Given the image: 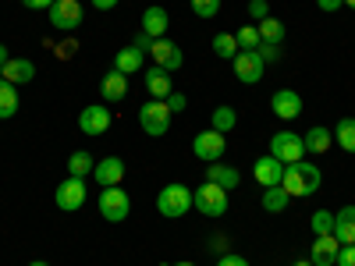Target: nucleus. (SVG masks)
Masks as SVG:
<instances>
[{"mask_svg":"<svg viewBox=\"0 0 355 266\" xmlns=\"http://www.w3.org/2000/svg\"><path fill=\"white\" fill-rule=\"evenodd\" d=\"M53 202H57V210H64V213H75L85 206V177H64L61 185H57L53 192Z\"/></svg>","mask_w":355,"mask_h":266,"instance_id":"obj_8","label":"nucleus"},{"mask_svg":"<svg viewBox=\"0 0 355 266\" xmlns=\"http://www.w3.org/2000/svg\"><path fill=\"white\" fill-rule=\"evenodd\" d=\"M96 210H100V217H103L107 224H121V220H128V213H132V199H128V192H125L121 185H110V188L100 192Z\"/></svg>","mask_w":355,"mask_h":266,"instance_id":"obj_3","label":"nucleus"},{"mask_svg":"<svg viewBox=\"0 0 355 266\" xmlns=\"http://www.w3.org/2000/svg\"><path fill=\"white\" fill-rule=\"evenodd\" d=\"M334 266H355V245H341L338 252V263Z\"/></svg>","mask_w":355,"mask_h":266,"instance_id":"obj_37","label":"nucleus"},{"mask_svg":"<svg viewBox=\"0 0 355 266\" xmlns=\"http://www.w3.org/2000/svg\"><path fill=\"white\" fill-rule=\"evenodd\" d=\"M139 128L150 135V139L167 135V128H171V107L164 100H146L139 107Z\"/></svg>","mask_w":355,"mask_h":266,"instance_id":"obj_5","label":"nucleus"},{"mask_svg":"<svg viewBox=\"0 0 355 266\" xmlns=\"http://www.w3.org/2000/svg\"><path fill=\"white\" fill-rule=\"evenodd\" d=\"M93 167H96V160L89 157L85 150L71 153V160H68V174H71V177H85V174H93Z\"/></svg>","mask_w":355,"mask_h":266,"instance_id":"obj_31","label":"nucleus"},{"mask_svg":"<svg viewBox=\"0 0 355 266\" xmlns=\"http://www.w3.org/2000/svg\"><path fill=\"white\" fill-rule=\"evenodd\" d=\"M171 266H196V263H171Z\"/></svg>","mask_w":355,"mask_h":266,"instance_id":"obj_47","label":"nucleus"},{"mask_svg":"<svg viewBox=\"0 0 355 266\" xmlns=\"http://www.w3.org/2000/svg\"><path fill=\"white\" fill-rule=\"evenodd\" d=\"M114 68L121 71V75H135L146 68V53L139 46H125V50H117L114 53Z\"/></svg>","mask_w":355,"mask_h":266,"instance_id":"obj_22","label":"nucleus"},{"mask_svg":"<svg viewBox=\"0 0 355 266\" xmlns=\"http://www.w3.org/2000/svg\"><path fill=\"white\" fill-rule=\"evenodd\" d=\"M167 25H171V15H167V8H160V4H150L142 11V33L150 36V39H164L167 36Z\"/></svg>","mask_w":355,"mask_h":266,"instance_id":"obj_18","label":"nucleus"},{"mask_svg":"<svg viewBox=\"0 0 355 266\" xmlns=\"http://www.w3.org/2000/svg\"><path fill=\"white\" fill-rule=\"evenodd\" d=\"M192 11H196V18H217V11H220V0H192Z\"/></svg>","mask_w":355,"mask_h":266,"instance_id":"obj_34","label":"nucleus"},{"mask_svg":"<svg viewBox=\"0 0 355 266\" xmlns=\"http://www.w3.org/2000/svg\"><path fill=\"white\" fill-rule=\"evenodd\" d=\"M288 202H291V195H288L281 185H277V188H263V210H266V213H284Z\"/></svg>","mask_w":355,"mask_h":266,"instance_id":"obj_28","label":"nucleus"},{"mask_svg":"<svg viewBox=\"0 0 355 266\" xmlns=\"http://www.w3.org/2000/svg\"><path fill=\"white\" fill-rule=\"evenodd\" d=\"M334 142L345 153H355V117H341V121L334 125Z\"/></svg>","mask_w":355,"mask_h":266,"instance_id":"obj_27","label":"nucleus"},{"mask_svg":"<svg viewBox=\"0 0 355 266\" xmlns=\"http://www.w3.org/2000/svg\"><path fill=\"white\" fill-rule=\"evenodd\" d=\"M0 78H8L11 85H25L36 78V64L25 61V57H8V64L0 68Z\"/></svg>","mask_w":355,"mask_h":266,"instance_id":"obj_19","label":"nucleus"},{"mask_svg":"<svg viewBox=\"0 0 355 266\" xmlns=\"http://www.w3.org/2000/svg\"><path fill=\"white\" fill-rule=\"evenodd\" d=\"M214 53L220 57V61H234V57H239V39H234V33H217L214 36Z\"/></svg>","mask_w":355,"mask_h":266,"instance_id":"obj_29","label":"nucleus"},{"mask_svg":"<svg viewBox=\"0 0 355 266\" xmlns=\"http://www.w3.org/2000/svg\"><path fill=\"white\" fill-rule=\"evenodd\" d=\"M302 145H306V153H327L331 145H334V132L323 128V125H316V128H309V132L302 135Z\"/></svg>","mask_w":355,"mask_h":266,"instance_id":"obj_24","label":"nucleus"},{"mask_svg":"<svg viewBox=\"0 0 355 266\" xmlns=\"http://www.w3.org/2000/svg\"><path fill=\"white\" fill-rule=\"evenodd\" d=\"M309 227H313V234H331V231H334V213L316 210V213L309 217Z\"/></svg>","mask_w":355,"mask_h":266,"instance_id":"obj_33","label":"nucleus"},{"mask_svg":"<svg viewBox=\"0 0 355 266\" xmlns=\"http://www.w3.org/2000/svg\"><path fill=\"white\" fill-rule=\"evenodd\" d=\"M320 181H323L320 167H316V163H306V160H299V163H288V167H284L281 188H284L288 195H295V199H306V195L320 192Z\"/></svg>","mask_w":355,"mask_h":266,"instance_id":"obj_1","label":"nucleus"},{"mask_svg":"<svg viewBox=\"0 0 355 266\" xmlns=\"http://www.w3.org/2000/svg\"><path fill=\"white\" fill-rule=\"evenodd\" d=\"M345 4H348V8H352V11H355V0H345Z\"/></svg>","mask_w":355,"mask_h":266,"instance_id":"obj_48","label":"nucleus"},{"mask_svg":"<svg viewBox=\"0 0 355 266\" xmlns=\"http://www.w3.org/2000/svg\"><path fill=\"white\" fill-rule=\"evenodd\" d=\"M142 82H146V93H150V100H167L174 93V82H171V71L164 68H142Z\"/></svg>","mask_w":355,"mask_h":266,"instance_id":"obj_14","label":"nucleus"},{"mask_svg":"<svg viewBox=\"0 0 355 266\" xmlns=\"http://www.w3.org/2000/svg\"><path fill=\"white\" fill-rule=\"evenodd\" d=\"M57 57H61V61H71V57L78 53V43L75 39H61V43H57V50H53Z\"/></svg>","mask_w":355,"mask_h":266,"instance_id":"obj_36","label":"nucleus"},{"mask_svg":"<svg viewBox=\"0 0 355 266\" xmlns=\"http://www.w3.org/2000/svg\"><path fill=\"white\" fill-rule=\"evenodd\" d=\"M21 4H25L28 11H50V8L57 4V0H21Z\"/></svg>","mask_w":355,"mask_h":266,"instance_id":"obj_40","label":"nucleus"},{"mask_svg":"<svg viewBox=\"0 0 355 266\" xmlns=\"http://www.w3.org/2000/svg\"><path fill=\"white\" fill-rule=\"evenodd\" d=\"M270 107H274V114L281 117V121H295V117L302 114V96L295 93V89H277V93L270 96Z\"/></svg>","mask_w":355,"mask_h":266,"instance_id":"obj_17","label":"nucleus"},{"mask_svg":"<svg viewBox=\"0 0 355 266\" xmlns=\"http://www.w3.org/2000/svg\"><path fill=\"white\" fill-rule=\"evenodd\" d=\"M256 28H259V39H263V43H270V46H281V43H284V21L263 18V21H256Z\"/></svg>","mask_w":355,"mask_h":266,"instance_id":"obj_26","label":"nucleus"},{"mask_svg":"<svg viewBox=\"0 0 355 266\" xmlns=\"http://www.w3.org/2000/svg\"><path fill=\"white\" fill-rule=\"evenodd\" d=\"M291 266H313V263L309 259H299V263H291Z\"/></svg>","mask_w":355,"mask_h":266,"instance_id":"obj_45","label":"nucleus"},{"mask_svg":"<svg viewBox=\"0 0 355 266\" xmlns=\"http://www.w3.org/2000/svg\"><path fill=\"white\" fill-rule=\"evenodd\" d=\"M15 114H18V89L8 78H0V121H8Z\"/></svg>","mask_w":355,"mask_h":266,"instance_id":"obj_25","label":"nucleus"},{"mask_svg":"<svg viewBox=\"0 0 355 266\" xmlns=\"http://www.w3.org/2000/svg\"><path fill=\"white\" fill-rule=\"evenodd\" d=\"M270 157H277L284 167H288V163H299V160L306 157L302 135H295V132H274V135H270Z\"/></svg>","mask_w":355,"mask_h":266,"instance_id":"obj_7","label":"nucleus"},{"mask_svg":"<svg viewBox=\"0 0 355 266\" xmlns=\"http://www.w3.org/2000/svg\"><path fill=\"white\" fill-rule=\"evenodd\" d=\"M125 160L121 157H103V160H96V167H93V181L100 185V188H110V185H121L125 181Z\"/></svg>","mask_w":355,"mask_h":266,"instance_id":"obj_13","label":"nucleus"},{"mask_svg":"<svg viewBox=\"0 0 355 266\" xmlns=\"http://www.w3.org/2000/svg\"><path fill=\"white\" fill-rule=\"evenodd\" d=\"M117 4H121V0H93V8H96V11H114Z\"/></svg>","mask_w":355,"mask_h":266,"instance_id":"obj_43","label":"nucleus"},{"mask_svg":"<svg viewBox=\"0 0 355 266\" xmlns=\"http://www.w3.org/2000/svg\"><path fill=\"white\" fill-rule=\"evenodd\" d=\"M224 150H227V139H224L217 128H202V132L192 139V153H196V160H202V163H217V160L224 157Z\"/></svg>","mask_w":355,"mask_h":266,"instance_id":"obj_6","label":"nucleus"},{"mask_svg":"<svg viewBox=\"0 0 355 266\" xmlns=\"http://www.w3.org/2000/svg\"><path fill=\"white\" fill-rule=\"evenodd\" d=\"M150 57L157 61V68H164V71H178L185 64V53H182V46L178 43H171L167 36L164 39H153V46H150Z\"/></svg>","mask_w":355,"mask_h":266,"instance_id":"obj_11","label":"nucleus"},{"mask_svg":"<svg viewBox=\"0 0 355 266\" xmlns=\"http://www.w3.org/2000/svg\"><path fill=\"white\" fill-rule=\"evenodd\" d=\"M259 57H263V61H277V57H281V46L263 43V46H259Z\"/></svg>","mask_w":355,"mask_h":266,"instance_id":"obj_41","label":"nucleus"},{"mask_svg":"<svg viewBox=\"0 0 355 266\" xmlns=\"http://www.w3.org/2000/svg\"><path fill=\"white\" fill-rule=\"evenodd\" d=\"M266 71V61L259 57V50H239V57H234V75H239V82L245 85H256Z\"/></svg>","mask_w":355,"mask_h":266,"instance_id":"obj_10","label":"nucleus"},{"mask_svg":"<svg viewBox=\"0 0 355 266\" xmlns=\"http://www.w3.org/2000/svg\"><path fill=\"white\" fill-rule=\"evenodd\" d=\"M4 64H8V46L0 43V68H4Z\"/></svg>","mask_w":355,"mask_h":266,"instance_id":"obj_44","label":"nucleus"},{"mask_svg":"<svg viewBox=\"0 0 355 266\" xmlns=\"http://www.w3.org/2000/svg\"><path fill=\"white\" fill-rule=\"evenodd\" d=\"M28 266H50V263H43V259H36V263H28Z\"/></svg>","mask_w":355,"mask_h":266,"instance_id":"obj_46","label":"nucleus"},{"mask_svg":"<svg viewBox=\"0 0 355 266\" xmlns=\"http://www.w3.org/2000/svg\"><path fill=\"white\" fill-rule=\"evenodd\" d=\"M164 103H167V107H171V114H174V110H178V114H182V110H185V103H189V100H185V93H171V96H167V100H164Z\"/></svg>","mask_w":355,"mask_h":266,"instance_id":"obj_39","label":"nucleus"},{"mask_svg":"<svg viewBox=\"0 0 355 266\" xmlns=\"http://www.w3.org/2000/svg\"><path fill=\"white\" fill-rule=\"evenodd\" d=\"M316 4H320V11H338V8H345V0H316Z\"/></svg>","mask_w":355,"mask_h":266,"instance_id":"obj_42","label":"nucleus"},{"mask_svg":"<svg viewBox=\"0 0 355 266\" xmlns=\"http://www.w3.org/2000/svg\"><path fill=\"white\" fill-rule=\"evenodd\" d=\"M110 125H114V114H110V107L93 103V107H85V110L78 114V128H82L85 135H103Z\"/></svg>","mask_w":355,"mask_h":266,"instance_id":"obj_12","label":"nucleus"},{"mask_svg":"<svg viewBox=\"0 0 355 266\" xmlns=\"http://www.w3.org/2000/svg\"><path fill=\"white\" fill-rule=\"evenodd\" d=\"M234 125H239V114L234 107H214V117H210V128H217L220 135H227Z\"/></svg>","mask_w":355,"mask_h":266,"instance_id":"obj_30","label":"nucleus"},{"mask_svg":"<svg viewBox=\"0 0 355 266\" xmlns=\"http://www.w3.org/2000/svg\"><path fill=\"white\" fill-rule=\"evenodd\" d=\"M338 252H341V242L334 238V234H316V242L309 249V263L313 266H334Z\"/></svg>","mask_w":355,"mask_h":266,"instance_id":"obj_15","label":"nucleus"},{"mask_svg":"<svg viewBox=\"0 0 355 266\" xmlns=\"http://www.w3.org/2000/svg\"><path fill=\"white\" fill-rule=\"evenodd\" d=\"M206 181L220 185L224 192H234V188H239V181H242V174L234 170V167H227V163H210V167H206Z\"/></svg>","mask_w":355,"mask_h":266,"instance_id":"obj_23","label":"nucleus"},{"mask_svg":"<svg viewBox=\"0 0 355 266\" xmlns=\"http://www.w3.org/2000/svg\"><path fill=\"white\" fill-rule=\"evenodd\" d=\"M100 93H103V100L107 103H121L125 96H128V75H121V71H107L103 75V82H100Z\"/></svg>","mask_w":355,"mask_h":266,"instance_id":"obj_20","label":"nucleus"},{"mask_svg":"<svg viewBox=\"0 0 355 266\" xmlns=\"http://www.w3.org/2000/svg\"><path fill=\"white\" fill-rule=\"evenodd\" d=\"M192 210H199L202 217H224L227 213V192L214 181H202L199 188H192Z\"/></svg>","mask_w":355,"mask_h":266,"instance_id":"obj_4","label":"nucleus"},{"mask_svg":"<svg viewBox=\"0 0 355 266\" xmlns=\"http://www.w3.org/2000/svg\"><path fill=\"white\" fill-rule=\"evenodd\" d=\"M46 15H50V25L57 28V33H75V28L82 25V18H85L78 0H57Z\"/></svg>","mask_w":355,"mask_h":266,"instance_id":"obj_9","label":"nucleus"},{"mask_svg":"<svg viewBox=\"0 0 355 266\" xmlns=\"http://www.w3.org/2000/svg\"><path fill=\"white\" fill-rule=\"evenodd\" d=\"M249 15H252V21L270 18V4H266V0H249Z\"/></svg>","mask_w":355,"mask_h":266,"instance_id":"obj_35","label":"nucleus"},{"mask_svg":"<svg viewBox=\"0 0 355 266\" xmlns=\"http://www.w3.org/2000/svg\"><path fill=\"white\" fill-rule=\"evenodd\" d=\"M217 266H249V259H245V256H239V252H227V256H220V259H217Z\"/></svg>","mask_w":355,"mask_h":266,"instance_id":"obj_38","label":"nucleus"},{"mask_svg":"<svg viewBox=\"0 0 355 266\" xmlns=\"http://www.w3.org/2000/svg\"><path fill=\"white\" fill-rule=\"evenodd\" d=\"M334 238L341 245H355V206H345V210L334 213Z\"/></svg>","mask_w":355,"mask_h":266,"instance_id":"obj_21","label":"nucleus"},{"mask_svg":"<svg viewBox=\"0 0 355 266\" xmlns=\"http://www.w3.org/2000/svg\"><path fill=\"white\" fill-rule=\"evenodd\" d=\"M234 39H239V50H259V46H263V39H259V28H256V25L239 28V33H234Z\"/></svg>","mask_w":355,"mask_h":266,"instance_id":"obj_32","label":"nucleus"},{"mask_svg":"<svg viewBox=\"0 0 355 266\" xmlns=\"http://www.w3.org/2000/svg\"><path fill=\"white\" fill-rule=\"evenodd\" d=\"M157 210H160V217H167V220H182L189 210H192V188H185V185H164L160 192H157Z\"/></svg>","mask_w":355,"mask_h":266,"instance_id":"obj_2","label":"nucleus"},{"mask_svg":"<svg viewBox=\"0 0 355 266\" xmlns=\"http://www.w3.org/2000/svg\"><path fill=\"white\" fill-rule=\"evenodd\" d=\"M252 177H256V181H259L263 188H277V185H281V177H284V163H281L277 157L266 153V157H259V160H256Z\"/></svg>","mask_w":355,"mask_h":266,"instance_id":"obj_16","label":"nucleus"}]
</instances>
